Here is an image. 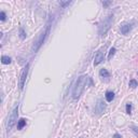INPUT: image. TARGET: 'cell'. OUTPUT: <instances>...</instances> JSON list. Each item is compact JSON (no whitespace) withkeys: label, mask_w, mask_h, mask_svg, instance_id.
<instances>
[{"label":"cell","mask_w":138,"mask_h":138,"mask_svg":"<svg viewBox=\"0 0 138 138\" xmlns=\"http://www.w3.org/2000/svg\"><path fill=\"white\" fill-rule=\"evenodd\" d=\"M87 80H89V77L85 75H83V76L78 78L77 82H76V85L73 87V91H72V98L73 99H78L82 95V93H83V91L87 84Z\"/></svg>","instance_id":"obj_1"},{"label":"cell","mask_w":138,"mask_h":138,"mask_svg":"<svg viewBox=\"0 0 138 138\" xmlns=\"http://www.w3.org/2000/svg\"><path fill=\"white\" fill-rule=\"evenodd\" d=\"M112 23H113V14H109V15L101 22V24L99 25V27H98V35L100 37L105 36V35L107 34V31L111 28Z\"/></svg>","instance_id":"obj_2"},{"label":"cell","mask_w":138,"mask_h":138,"mask_svg":"<svg viewBox=\"0 0 138 138\" xmlns=\"http://www.w3.org/2000/svg\"><path fill=\"white\" fill-rule=\"evenodd\" d=\"M17 116H19V106H16V107L12 110L11 114L9 116L8 123H7V131H8V133L11 130H12V127L14 126V124L16 123V121H17Z\"/></svg>","instance_id":"obj_3"},{"label":"cell","mask_w":138,"mask_h":138,"mask_svg":"<svg viewBox=\"0 0 138 138\" xmlns=\"http://www.w3.org/2000/svg\"><path fill=\"white\" fill-rule=\"evenodd\" d=\"M49 31H50V24L46 25L45 29L42 31V33L40 34V36H39V38H38V40L36 41V42H35V44H34V52H37L38 50L40 49V46L42 45V43H43V42H44L45 37L48 36Z\"/></svg>","instance_id":"obj_4"},{"label":"cell","mask_w":138,"mask_h":138,"mask_svg":"<svg viewBox=\"0 0 138 138\" xmlns=\"http://www.w3.org/2000/svg\"><path fill=\"white\" fill-rule=\"evenodd\" d=\"M28 70H29V64H26V66L22 69V72H20V76L19 86H20V91L24 89V84H25L26 78H27V75H28Z\"/></svg>","instance_id":"obj_5"},{"label":"cell","mask_w":138,"mask_h":138,"mask_svg":"<svg viewBox=\"0 0 138 138\" xmlns=\"http://www.w3.org/2000/svg\"><path fill=\"white\" fill-rule=\"evenodd\" d=\"M102 61H104V53L101 50H98L95 55V59H94V66H98Z\"/></svg>","instance_id":"obj_6"},{"label":"cell","mask_w":138,"mask_h":138,"mask_svg":"<svg viewBox=\"0 0 138 138\" xmlns=\"http://www.w3.org/2000/svg\"><path fill=\"white\" fill-rule=\"evenodd\" d=\"M132 29V25L130 23H124L121 25V34L122 35H127Z\"/></svg>","instance_id":"obj_7"},{"label":"cell","mask_w":138,"mask_h":138,"mask_svg":"<svg viewBox=\"0 0 138 138\" xmlns=\"http://www.w3.org/2000/svg\"><path fill=\"white\" fill-rule=\"evenodd\" d=\"M105 97H106V100H107V101H109V102L112 101L113 98H114V93L113 92H110V91H108V92L106 93Z\"/></svg>","instance_id":"obj_8"},{"label":"cell","mask_w":138,"mask_h":138,"mask_svg":"<svg viewBox=\"0 0 138 138\" xmlns=\"http://www.w3.org/2000/svg\"><path fill=\"white\" fill-rule=\"evenodd\" d=\"M99 75H100V77H102V78H109L110 77L109 71H108L107 69H105V68L100 69V71H99Z\"/></svg>","instance_id":"obj_9"},{"label":"cell","mask_w":138,"mask_h":138,"mask_svg":"<svg viewBox=\"0 0 138 138\" xmlns=\"http://www.w3.org/2000/svg\"><path fill=\"white\" fill-rule=\"evenodd\" d=\"M25 125H26V120L25 119H20V120L17 121V128H19V130H22Z\"/></svg>","instance_id":"obj_10"},{"label":"cell","mask_w":138,"mask_h":138,"mask_svg":"<svg viewBox=\"0 0 138 138\" xmlns=\"http://www.w3.org/2000/svg\"><path fill=\"white\" fill-rule=\"evenodd\" d=\"M1 61H2V64H4V65H9V64H11V61H12V59H11V57H9V56H2L1 57Z\"/></svg>","instance_id":"obj_11"},{"label":"cell","mask_w":138,"mask_h":138,"mask_svg":"<svg viewBox=\"0 0 138 138\" xmlns=\"http://www.w3.org/2000/svg\"><path fill=\"white\" fill-rule=\"evenodd\" d=\"M116 52H117L116 48H111V49H110V51H109V55H108V59H109V60H111V59H112V57L114 56V54H116Z\"/></svg>","instance_id":"obj_12"},{"label":"cell","mask_w":138,"mask_h":138,"mask_svg":"<svg viewBox=\"0 0 138 138\" xmlns=\"http://www.w3.org/2000/svg\"><path fill=\"white\" fill-rule=\"evenodd\" d=\"M130 86L132 87V89H135L136 86H138L137 81H136V80H134V79H133V80H131V81H130Z\"/></svg>","instance_id":"obj_13"},{"label":"cell","mask_w":138,"mask_h":138,"mask_svg":"<svg viewBox=\"0 0 138 138\" xmlns=\"http://www.w3.org/2000/svg\"><path fill=\"white\" fill-rule=\"evenodd\" d=\"M131 130L133 131V133L138 137V126H136V125H132V126H131Z\"/></svg>","instance_id":"obj_14"},{"label":"cell","mask_w":138,"mask_h":138,"mask_svg":"<svg viewBox=\"0 0 138 138\" xmlns=\"http://www.w3.org/2000/svg\"><path fill=\"white\" fill-rule=\"evenodd\" d=\"M126 113H127V114L132 113V104H131V102L126 104Z\"/></svg>","instance_id":"obj_15"},{"label":"cell","mask_w":138,"mask_h":138,"mask_svg":"<svg viewBox=\"0 0 138 138\" xmlns=\"http://www.w3.org/2000/svg\"><path fill=\"white\" fill-rule=\"evenodd\" d=\"M70 3H71V1H65V2H64V1H60V2H59V5H61L63 8H65V7H67V5H69Z\"/></svg>","instance_id":"obj_16"},{"label":"cell","mask_w":138,"mask_h":138,"mask_svg":"<svg viewBox=\"0 0 138 138\" xmlns=\"http://www.w3.org/2000/svg\"><path fill=\"white\" fill-rule=\"evenodd\" d=\"M20 38H22V39H25V38H26V35H25L24 29H23V28H20Z\"/></svg>","instance_id":"obj_17"},{"label":"cell","mask_w":138,"mask_h":138,"mask_svg":"<svg viewBox=\"0 0 138 138\" xmlns=\"http://www.w3.org/2000/svg\"><path fill=\"white\" fill-rule=\"evenodd\" d=\"M0 20H5V13L3 12V11H1V13H0Z\"/></svg>","instance_id":"obj_18"},{"label":"cell","mask_w":138,"mask_h":138,"mask_svg":"<svg viewBox=\"0 0 138 138\" xmlns=\"http://www.w3.org/2000/svg\"><path fill=\"white\" fill-rule=\"evenodd\" d=\"M101 3H102V5H104V7H108V5L111 4L112 2H111V1H101Z\"/></svg>","instance_id":"obj_19"},{"label":"cell","mask_w":138,"mask_h":138,"mask_svg":"<svg viewBox=\"0 0 138 138\" xmlns=\"http://www.w3.org/2000/svg\"><path fill=\"white\" fill-rule=\"evenodd\" d=\"M113 138H122V136L120 134H114L113 135Z\"/></svg>","instance_id":"obj_20"},{"label":"cell","mask_w":138,"mask_h":138,"mask_svg":"<svg viewBox=\"0 0 138 138\" xmlns=\"http://www.w3.org/2000/svg\"><path fill=\"white\" fill-rule=\"evenodd\" d=\"M81 138H84V137H81Z\"/></svg>","instance_id":"obj_21"}]
</instances>
